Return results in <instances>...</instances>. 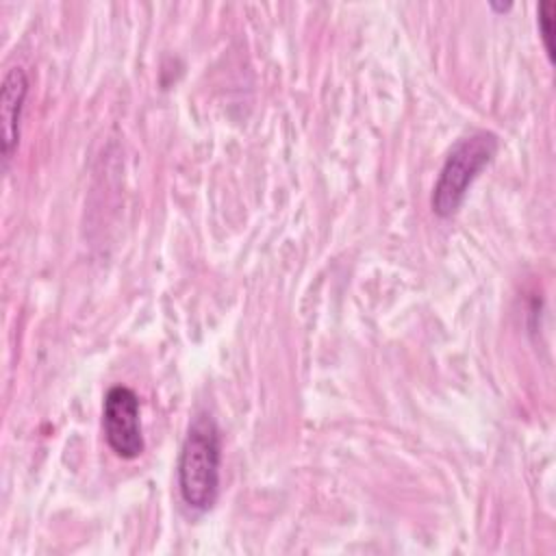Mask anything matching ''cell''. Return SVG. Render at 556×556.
I'll list each match as a JSON object with an SVG mask.
<instances>
[{"instance_id":"6da1fadb","label":"cell","mask_w":556,"mask_h":556,"mask_svg":"<svg viewBox=\"0 0 556 556\" xmlns=\"http://www.w3.org/2000/svg\"><path fill=\"white\" fill-rule=\"evenodd\" d=\"M222 437L208 413H198L185 434L178 456V491L193 510H211L219 495Z\"/></svg>"},{"instance_id":"7a4b0ae2","label":"cell","mask_w":556,"mask_h":556,"mask_svg":"<svg viewBox=\"0 0 556 556\" xmlns=\"http://www.w3.org/2000/svg\"><path fill=\"white\" fill-rule=\"evenodd\" d=\"M497 148L500 141L493 132L478 130L450 150L432 189V211L439 217H452L460 208L471 182L495 159Z\"/></svg>"},{"instance_id":"3957f363","label":"cell","mask_w":556,"mask_h":556,"mask_svg":"<svg viewBox=\"0 0 556 556\" xmlns=\"http://www.w3.org/2000/svg\"><path fill=\"white\" fill-rule=\"evenodd\" d=\"M102 428L111 452L124 460L141 456L146 441L139 419V397L130 387L115 384L104 395Z\"/></svg>"},{"instance_id":"277c9868","label":"cell","mask_w":556,"mask_h":556,"mask_svg":"<svg viewBox=\"0 0 556 556\" xmlns=\"http://www.w3.org/2000/svg\"><path fill=\"white\" fill-rule=\"evenodd\" d=\"M28 93V78L22 67H11L2 78L0 91V119H2V159L4 165L13 156L20 141V115Z\"/></svg>"},{"instance_id":"5b68a950","label":"cell","mask_w":556,"mask_h":556,"mask_svg":"<svg viewBox=\"0 0 556 556\" xmlns=\"http://www.w3.org/2000/svg\"><path fill=\"white\" fill-rule=\"evenodd\" d=\"M554 22H556V2L552 0L539 2V33L549 61H554Z\"/></svg>"},{"instance_id":"8992f818","label":"cell","mask_w":556,"mask_h":556,"mask_svg":"<svg viewBox=\"0 0 556 556\" xmlns=\"http://www.w3.org/2000/svg\"><path fill=\"white\" fill-rule=\"evenodd\" d=\"M491 9H495V11H508L510 9V2H491Z\"/></svg>"}]
</instances>
